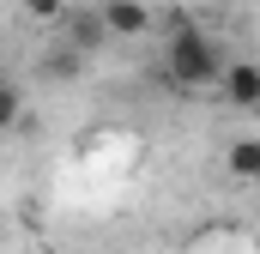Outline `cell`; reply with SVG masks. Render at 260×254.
<instances>
[{
  "mask_svg": "<svg viewBox=\"0 0 260 254\" xmlns=\"http://www.w3.org/2000/svg\"><path fill=\"white\" fill-rule=\"evenodd\" d=\"M224 67H230L224 49H218L200 24H188V18L164 37V61H157V73H164L176 91H188V97H194V91H218V85H224Z\"/></svg>",
  "mask_w": 260,
  "mask_h": 254,
  "instance_id": "6da1fadb",
  "label": "cell"
},
{
  "mask_svg": "<svg viewBox=\"0 0 260 254\" xmlns=\"http://www.w3.org/2000/svg\"><path fill=\"white\" fill-rule=\"evenodd\" d=\"M103 30L109 37H145L151 30V6L145 0H103Z\"/></svg>",
  "mask_w": 260,
  "mask_h": 254,
  "instance_id": "7a4b0ae2",
  "label": "cell"
},
{
  "mask_svg": "<svg viewBox=\"0 0 260 254\" xmlns=\"http://www.w3.org/2000/svg\"><path fill=\"white\" fill-rule=\"evenodd\" d=\"M218 91H224L236 109H260V61H230Z\"/></svg>",
  "mask_w": 260,
  "mask_h": 254,
  "instance_id": "3957f363",
  "label": "cell"
},
{
  "mask_svg": "<svg viewBox=\"0 0 260 254\" xmlns=\"http://www.w3.org/2000/svg\"><path fill=\"white\" fill-rule=\"evenodd\" d=\"M224 170H230L236 182H260V133L230 139V151H224Z\"/></svg>",
  "mask_w": 260,
  "mask_h": 254,
  "instance_id": "277c9868",
  "label": "cell"
},
{
  "mask_svg": "<svg viewBox=\"0 0 260 254\" xmlns=\"http://www.w3.org/2000/svg\"><path fill=\"white\" fill-rule=\"evenodd\" d=\"M61 30L73 37V49H97V43L109 37V30H103V12H97V18H91V12H67Z\"/></svg>",
  "mask_w": 260,
  "mask_h": 254,
  "instance_id": "5b68a950",
  "label": "cell"
},
{
  "mask_svg": "<svg viewBox=\"0 0 260 254\" xmlns=\"http://www.w3.org/2000/svg\"><path fill=\"white\" fill-rule=\"evenodd\" d=\"M18 121H24V91L6 85V91H0V133H12Z\"/></svg>",
  "mask_w": 260,
  "mask_h": 254,
  "instance_id": "8992f818",
  "label": "cell"
},
{
  "mask_svg": "<svg viewBox=\"0 0 260 254\" xmlns=\"http://www.w3.org/2000/svg\"><path fill=\"white\" fill-rule=\"evenodd\" d=\"M30 18H67V0H24Z\"/></svg>",
  "mask_w": 260,
  "mask_h": 254,
  "instance_id": "52a82bcc",
  "label": "cell"
},
{
  "mask_svg": "<svg viewBox=\"0 0 260 254\" xmlns=\"http://www.w3.org/2000/svg\"><path fill=\"white\" fill-rule=\"evenodd\" d=\"M6 85H12V79H6V67H0V91H6Z\"/></svg>",
  "mask_w": 260,
  "mask_h": 254,
  "instance_id": "ba28073f",
  "label": "cell"
},
{
  "mask_svg": "<svg viewBox=\"0 0 260 254\" xmlns=\"http://www.w3.org/2000/svg\"><path fill=\"white\" fill-rule=\"evenodd\" d=\"M254 254H260V230H254Z\"/></svg>",
  "mask_w": 260,
  "mask_h": 254,
  "instance_id": "9c48e42d",
  "label": "cell"
}]
</instances>
